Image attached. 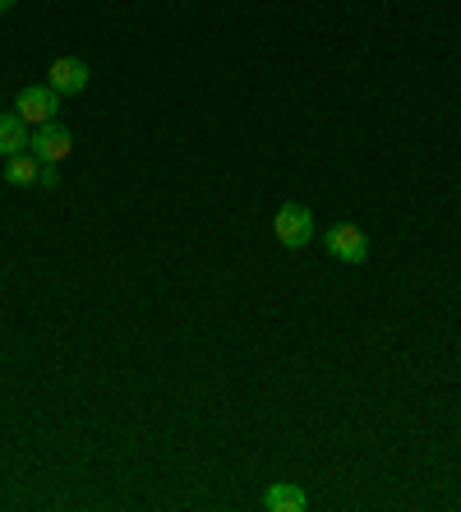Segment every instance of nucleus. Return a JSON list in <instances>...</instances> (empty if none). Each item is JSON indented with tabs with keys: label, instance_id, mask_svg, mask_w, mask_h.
<instances>
[{
	"label": "nucleus",
	"instance_id": "nucleus-1",
	"mask_svg": "<svg viewBox=\"0 0 461 512\" xmlns=\"http://www.w3.org/2000/svg\"><path fill=\"white\" fill-rule=\"evenodd\" d=\"M272 231L282 240L286 250H305L309 240H314V213H309L305 203H282L277 217H272Z\"/></svg>",
	"mask_w": 461,
	"mask_h": 512
},
{
	"label": "nucleus",
	"instance_id": "nucleus-2",
	"mask_svg": "<svg viewBox=\"0 0 461 512\" xmlns=\"http://www.w3.org/2000/svg\"><path fill=\"white\" fill-rule=\"evenodd\" d=\"M60 111V93L51 84H28L24 93L14 97V116H24L28 125H47Z\"/></svg>",
	"mask_w": 461,
	"mask_h": 512
},
{
	"label": "nucleus",
	"instance_id": "nucleus-3",
	"mask_svg": "<svg viewBox=\"0 0 461 512\" xmlns=\"http://www.w3.org/2000/svg\"><path fill=\"white\" fill-rule=\"evenodd\" d=\"M323 245H328L332 259H342V263H365L369 259V236L355 227V222H337V227H328Z\"/></svg>",
	"mask_w": 461,
	"mask_h": 512
},
{
	"label": "nucleus",
	"instance_id": "nucleus-4",
	"mask_svg": "<svg viewBox=\"0 0 461 512\" xmlns=\"http://www.w3.org/2000/svg\"><path fill=\"white\" fill-rule=\"evenodd\" d=\"M33 157L37 162H51V167H60L65 157H70V148H74V134L60 125V120H47V125H37V134H33Z\"/></svg>",
	"mask_w": 461,
	"mask_h": 512
},
{
	"label": "nucleus",
	"instance_id": "nucleus-5",
	"mask_svg": "<svg viewBox=\"0 0 461 512\" xmlns=\"http://www.w3.org/2000/svg\"><path fill=\"white\" fill-rule=\"evenodd\" d=\"M88 79H93V70H88V60H79V56H60V60H51V70H47V84L56 88L60 97L83 93Z\"/></svg>",
	"mask_w": 461,
	"mask_h": 512
},
{
	"label": "nucleus",
	"instance_id": "nucleus-6",
	"mask_svg": "<svg viewBox=\"0 0 461 512\" xmlns=\"http://www.w3.org/2000/svg\"><path fill=\"white\" fill-rule=\"evenodd\" d=\"M263 508H268V512H305L309 499H305V489H300V485L277 480V485H268V494H263Z\"/></svg>",
	"mask_w": 461,
	"mask_h": 512
},
{
	"label": "nucleus",
	"instance_id": "nucleus-7",
	"mask_svg": "<svg viewBox=\"0 0 461 512\" xmlns=\"http://www.w3.org/2000/svg\"><path fill=\"white\" fill-rule=\"evenodd\" d=\"M28 143H33V134H28V120L24 116H0V157H14V153H28Z\"/></svg>",
	"mask_w": 461,
	"mask_h": 512
},
{
	"label": "nucleus",
	"instance_id": "nucleus-8",
	"mask_svg": "<svg viewBox=\"0 0 461 512\" xmlns=\"http://www.w3.org/2000/svg\"><path fill=\"white\" fill-rule=\"evenodd\" d=\"M37 176H42V162H37L33 153L5 157V180H10V185H37Z\"/></svg>",
	"mask_w": 461,
	"mask_h": 512
},
{
	"label": "nucleus",
	"instance_id": "nucleus-9",
	"mask_svg": "<svg viewBox=\"0 0 461 512\" xmlns=\"http://www.w3.org/2000/svg\"><path fill=\"white\" fill-rule=\"evenodd\" d=\"M37 185H42V190H56V185H60V176H56V167H51V162H42V176H37Z\"/></svg>",
	"mask_w": 461,
	"mask_h": 512
},
{
	"label": "nucleus",
	"instance_id": "nucleus-10",
	"mask_svg": "<svg viewBox=\"0 0 461 512\" xmlns=\"http://www.w3.org/2000/svg\"><path fill=\"white\" fill-rule=\"evenodd\" d=\"M0 10H14V0H0Z\"/></svg>",
	"mask_w": 461,
	"mask_h": 512
}]
</instances>
